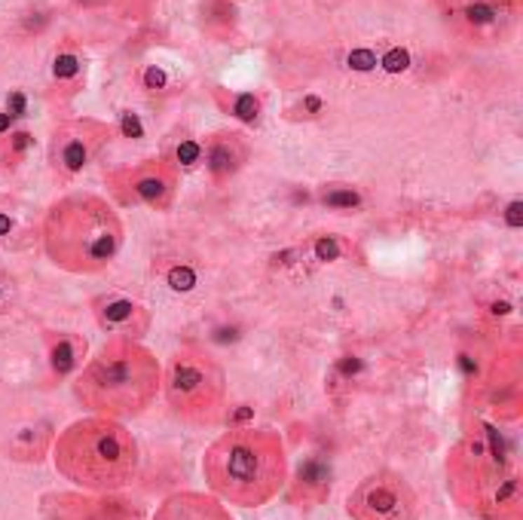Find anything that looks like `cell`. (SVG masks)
<instances>
[{"label": "cell", "instance_id": "6da1fadb", "mask_svg": "<svg viewBox=\"0 0 523 520\" xmlns=\"http://www.w3.org/2000/svg\"><path fill=\"white\" fill-rule=\"evenodd\" d=\"M202 474L217 496L233 505H266L288 481L285 444L266 429H230L205 450Z\"/></svg>", "mask_w": 523, "mask_h": 520}, {"label": "cell", "instance_id": "7a4b0ae2", "mask_svg": "<svg viewBox=\"0 0 523 520\" xmlns=\"http://www.w3.org/2000/svg\"><path fill=\"white\" fill-rule=\"evenodd\" d=\"M58 474L89 493H116L138 474V441L111 416L71 423L53 444Z\"/></svg>", "mask_w": 523, "mask_h": 520}, {"label": "cell", "instance_id": "3957f363", "mask_svg": "<svg viewBox=\"0 0 523 520\" xmlns=\"http://www.w3.org/2000/svg\"><path fill=\"white\" fill-rule=\"evenodd\" d=\"M43 251L58 270L74 275L101 273L123 248V221L104 199L71 196L49 208L43 221Z\"/></svg>", "mask_w": 523, "mask_h": 520}, {"label": "cell", "instance_id": "277c9868", "mask_svg": "<svg viewBox=\"0 0 523 520\" xmlns=\"http://www.w3.org/2000/svg\"><path fill=\"white\" fill-rule=\"evenodd\" d=\"M159 385H163V367L156 355L144 349L138 340L116 337L92 362L74 383L77 398L98 416H138L154 404Z\"/></svg>", "mask_w": 523, "mask_h": 520}, {"label": "cell", "instance_id": "5b68a950", "mask_svg": "<svg viewBox=\"0 0 523 520\" xmlns=\"http://www.w3.org/2000/svg\"><path fill=\"white\" fill-rule=\"evenodd\" d=\"M450 474L456 499L484 520H523L517 472L493 456L487 435H468L453 450Z\"/></svg>", "mask_w": 523, "mask_h": 520}, {"label": "cell", "instance_id": "8992f818", "mask_svg": "<svg viewBox=\"0 0 523 520\" xmlns=\"http://www.w3.org/2000/svg\"><path fill=\"white\" fill-rule=\"evenodd\" d=\"M163 389H165V401L175 416L196 423V425H205V423H215L217 413H221L226 380H224L221 364L208 352H202L196 346H184L168 362Z\"/></svg>", "mask_w": 523, "mask_h": 520}, {"label": "cell", "instance_id": "52a82bcc", "mask_svg": "<svg viewBox=\"0 0 523 520\" xmlns=\"http://www.w3.org/2000/svg\"><path fill=\"white\" fill-rule=\"evenodd\" d=\"M352 520H419V496L410 481L392 468H379L361 477L346 499Z\"/></svg>", "mask_w": 523, "mask_h": 520}, {"label": "cell", "instance_id": "ba28073f", "mask_svg": "<svg viewBox=\"0 0 523 520\" xmlns=\"http://www.w3.org/2000/svg\"><path fill=\"white\" fill-rule=\"evenodd\" d=\"M40 517L43 520H141L138 508L114 493H49L40 499Z\"/></svg>", "mask_w": 523, "mask_h": 520}, {"label": "cell", "instance_id": "9c48e42d", "mask_svg": "<svg viewBox=\"0 0 523 520\" xmlns=\"http://www.w3.org/2000/svg\"><path fill=\"white\" fill-rule=\"evenodd\" d=\"M92 315H95V324L107 334H116L123 340H141L150 331V309L135 300L129 294H120V291H107V294L92 297Z\"/></svg>", "mask_w": 523, "mask_h": 520}, {"label": "cell", "instance_id": "30bf717a", "mask_svg": "<svg viewBox=\"0 0 523 520\" xmlns=\"http://www.w3.org/2000/svg\"><path fill=\"white\" fill-rule=\"evenodd\" d=\"M116 193L125 205H144L154 212H165L175 199V175L165 165H147V169L125 172L116 184Z\"/></svg>", "mask_w": 523, "mask_h": 520}, {"label": "cell", "instance_id": "8fae6325", "mask_svg": "<svg viewBox=\"0 0 523 520\" xmlns=\"http://www.w3.org/2000/svg\"><path fill=\"white\" fill-rule=\"evenodd\" d=\"M285 484H288V496H291L294 505H303V508L322 505V502L331 496L334 468L322 456H306L297 468H294V477L285 481Z\"/></svg>", "mask_w": 523, "mask_h": 520}, {"label": "cell", "instance_id": "7c38bea8", "mask_svg": "<svg viewBox=\"0 0 523 520\" xmlns=\"http://www.w3.org/2000/svg\"><path fill=\"white\" fill-rule=\"evenodd\" d=\"M154 520H233V517L215 496L187 490V493L168 496L163 505H159Z\"/></svg>", "mask_w": 523, "mask_h": 520}, {"label": "cell", "instance_id": "4fadbf2b", "mask_svg": "<svg viewBox=\"0 0 523 520\" xmlns=\"http://www.w3.org/2000/svg\"><path fill=\"white\" fill-rule=\"evenodd\" d=\"M92 150H95V144H92L89 132H83V129L64 132V135L55 141V156H53L55 169L62 175H80L89 165Z\"/></svg>", "mask_w": 523, "mask_h": 520}, {"label": "cell", "instance_id": "5bb4252c", "mask_svg": "<svg viewBox=\"0 0 523 520\" xmlns=\"http://www.w3.org/2000/svg\"><path fill=\"white\" fill-rule=\"evenodd\" d=\"M46 355L53 376H71L86 358V340L77 334H53L46 340Z\"/></svg>", "mask_w": 523, "mask_h": 520}, {"label": "cell", "instance_id": "9a60e30c", "mask_svg": "<svg viewBox=\"0 0 523 520\" xmlns=\"http://www.w3.org/2000/svg\"><path fill=\"white\" fill-rule=\"evenodd\" d=\"M202 153H205V169L215 184L230 181L242 169V163H245V150L236 144L233 138H212Z\"/></svg>", "mask_w": 523, "mask_h": 520}, {"label": "cell", "instance_id": "2e32d148", "mask_svg": "<svg viewBox=\"0 0 523 520\" xmlns=\"http://www.w3.org/2000/svg\"><path fill=\"white\" fill-rule=\"evenodd\" d=\"M49 441H53V432H49L46 423H40V425H28V429L15 432L10 450L15 453V459H34V463H37L46 453Z\"/></svg>", "mask_w": 523, "mask_h": 520}, {"label": "cell", "instance_id": "e0dca14e", "mask_svg": "<svg viewBox=\"0 0 523 520\" xmlns=\"http://www.w3.org/2000/svg\"><path fill=\"white\" fill-rule=\"evenodd\" d=\"M306 251L315 264H337V260H343L349 254L352 245L343 236H337V233H318V236L309 239Z\"/></svg>", "mask_w": 523, "mask_h": 520}, {"label": "cell", "instance_id": "ac0fdd59", "mask_svg": "<svg viewBox=\"0 0 523 520\" xmlns=\"http://www.w3.org/2000/svg\"><path fill=\"white\" fill-rule=\"evenodd\" d=\"M318 199H322V205L334 208V212H352V208L361 205V193L355 187H343V184L325 187L322 193H318Z\"/></svg>", "mask_w": 523, "mask_h": 520}, {"label": "cell", "instance_id": "d6986e66", "mask_svg": "<svg viewBox=\"0 0 523 520\" xmlns=\"http://www.w3.org/2000/svg\"><path fill=\"white\" fill-rule=\"evenodd\" d=\"M172 159H175V165L184 169V172L196 169V165L202 163V144H199V141H193V138H181L178 144H175V150H172Z\"/></svg>", "mask_w": 523, "mask_h": 520}, {"label": "cell", "instance_id": "ffe728a7", "mask_svg": "<svg viewBox=\"0 0 523 520\" xmlns=\"http://www.w3.org/2000/svg\"><path fill=\"white\" fill-rule=\"evenodd\" d=\"M230 114H233L239 123H248V125L257 123V116H260V98L251 95V92H239V95L233 98Z\"/></svg>", "mask_w": 523, "mask_h": 520}, {"label": "cell", "instance_id": "44dd1931", "mask_svg": "<svg viewBox=\"0 0 523 520\" xmlns=\"http://www.w3.org/2000/svg\"><path fill=\"white\" fill-rule=\"evenodd\" d=\"M196 282H199V275L187 264H172L165 270V285H168V288H175V291H193V288H196Z\"/></svg>", "mask_w": 523, "mask_h": 520}, {"label": "cell", "instance_id": "7402d4cb", "mask_svg": "<svg viewBox=\"0 0 523 520\" xmlns=\"http://www.w3.org/2000/svg\"><path fill=\"white\" fill-rule=\"evenodd\" d=\"M453 13H462V10H475V6H484V10H493L499 13L502 19H508V10H511V0H450Z\"/></svg>", "mask_w": 523, "mask_h": 520}, {"label": "cell", "instance_id": "603a6c76", "mask_svg": "<svg viewBox=\"0 0 523 520\" xmlns=\"http://www.w3.org/2000/svg\"><path fill=\"white\" fill-rule=\"evenodd\" d=\"M53 74L55 80H74L80 74V58L74 53H58L53 62Z\"/></svg>", "mask_w": 523, "mask_h": 520}, {"label": "cell", "instance_id": "cb8c5ba5", "mask_svg": "<svg viewBox=\"0 0 523 520\" xmlns=\"http://www.w3.org/2000/svg\"><path fill=\"white\" fill-rule=\"evenodd\" d=\"M15 303V279L0 270V313H10Z\"/></svg>", "mask_w": 523, "mask_h": 520}, {"label": "cell", "instance_id": "d4e9b609", "mask_svg": "<svg viewBox=\"0 0 523 520\" xmlns=\"http://www.w3.org/2000/svg\"><path fill=\"white\" fill-rule=\"evenodd\" d=\"M120 132L125 138H141L144 135V125H141V120H138V114H132V111H125L123 116H120Z\"/></svg>", "mask_w": 523, "mask_h": 520}, {"label": "cell", "instance_id": "484cf974", "mask_svg": "<svg viewBox=\"0 0 523 520\" xmlns=\"http://www.w3.org/2000/svg\"><path fill=\"white\" fill-rule=\"evenodd\" d=\"M407 64H410V55L404 53V49H389V53L383 55V68H386V71H392V74L404 71Z\"/></svg>", "mask_w": 523, "mask_h": 520}, {"label": "cell", "instance_id": "4316f807", "mask_svg": "<svg viewBox=\"0 0 523 520\" xmlns=\"http://www.w3.org/2000/svg\"><path fill=\"white\" fill-rule=\"evenodd\" d=\"M165 83H168V77H165V71H163V68L150 64V68L144 71V89L159 92V89H165Z\"/></svg>", "mask_w": 523, "mask_h": 520}, {"label": "cell", "instance_id": "83f0119b", "mask_svg": "<svg viewBox=\"0 0 523 520\" xmlns=\"http://www.w3.org/2000/svg\"><path fill=\"white\" fill-rule=\"evenodd\" d=\"M349 64H352L355 71H370V68L376 64V55L370 53V49H355V53L349 55Z\"/></svg>", "mask_w": 523, "mask_h": 520}, {"label": "cell", "instance_id": "f1b7e54d", "mask_svg": "<svg viewBox=\"0 0 523 520\" xmlns=\"http://www.w3.org/2000/svg\"><path fill=\"white\" fill-rule=\"evenodd\" d=\"M28 147H31V135H28V132H15V135H13V150H15V153H25Z\"/></svg>", "mask_w": 523, "mask_h": 520}, {"label": "cell", "instance_id": "f546056e", "mask_svg": "<svg viewBox=\"0 0 523 520\" xmlns=\"http://www.w3.org/2000/svg\"><path fill=\"white\" fill-rule=\"evenodd\" d=\"M22 114H25V95L15 92V95L10 98V116H22Z\"/></svg>", "mask_w": 523, "mask_h": 520}, {"label": "cell", "instance_id": "4dcf8cb0", "mask_svg": "<svg viewBox=\"0 0 523 520\" xmlns=\"http://www.w3.org/2000/svg\"><path fill=\"white\" fill-rule=\"evenodd\" d=\"M508 224H511V226L520 224V203H511V205H508Z\"/></svg>", "mask_w": 523, "mask_h": 520}, {"label": "cell", "instance_id": "1f68e13d", "mask_svg": "<svg viewBox=\"0 0 523 520\" xmlns=\"http://www.w3.org/2000/svg\"><path fill=\"white\" fill-rule=\"evenodd\" d=\"M10 230H13V221H10V217H6L4 212H0V236H6Z\"/></svg>", "mask_w": 523, "mask_h": 520}, {"label": "cell", "instance_id": "d6a6232c", "mask_svg": "<svg viewBox=\"0 0 523 520\" xmlns=\"http://www.w3.org/2000/svg\"><path fill=\"white\" fill-rule=\"evenodd\" d=\"M306 107L315 114V111H322V102H318V98H306Z\"/></svg>", "mask_w": 523, "mask_h": 520}, {"label": "cell", "instance_id": "836d02e7", "mask_svg": "<svg viewBox=\"0 0 523 520\" xmlns=\"http://www.w3.org/2000/svg\"><path fill=\"white\" fill-rule=\"evenodd\" d=\"M10 120H13L10 114H0V132H6V129H10Z\"/></svg>", "mask_w": 523, "mask_h": 520}]
</instances>
